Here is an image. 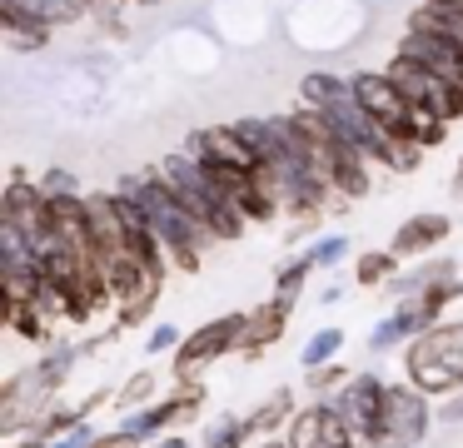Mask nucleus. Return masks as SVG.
<instances>
[{"instance_id":"15","label":"nucleus","mask_w":463,"mask_h":448,"mask_svg":"<svg viewBox=\"0 0 463 448\" xmlns=\"http://www.w3.org/2000/svg\"><path fill=\"white\" fill-rule=\"evenodd\" d=\"M393 55H403V60H413V65H423V70H433V75L458 80L463 85V45H453V40L423 35V30H403Z\"/></svg>"},{"instance_id":"34","label":"nucleus","mask_w":463,"mask_h":448,"mask_svg":"<svg viewBox=\"0 0 463 448\" xmlns=\"http://www.w3.org/2000/svg\"><path fill=\"white\" fill-rule=\"evenodd\" d=\"M339 299H344V289H339V284H329V289L319 294V304H339Z\"/></svg>"},{"instance_id":"38","label":"nucleus","mask_w":463,"mask_h":448,"mask_svg":"<svg viewBox=\"0 0 463 448\" xmlns=\"http://www.w3.org/2000/svg\"><path fill=\"white\" fill-rule=\"evenodd\" d=\"M130 5H140V10H155V5H170V0H130Z\"/></svg>"},{"instance_id":"3","label":"nucleus","mask_w":463,"mask_h":448,"mask_svg":"<svg viewBox=\"0 0 463 448\" xmlns=\"http://www.w3.org/2000/svg\"><path fill=\"white\" fill-rule=\"evenodd\" d=\"M403 378L439 404L463 394V319H443L403 348Z\"/></svg>"},{"instance_id":"27","label":"nucleus","mask_w":463,"mask_h":448,"mask_svg":"<svg viewBox=\"0 0 463 448\" xmlns=\"http://www.w3.org/2000/svg\"><path fill=\"white\" fill-rule=\"evenodd\" d=\"M314 264H319V274H329V269H339L344 259H349V234H324L309 244Z\"/></svg>"},{"instance_id":"33","label":"nucleus","mask_w":463,"mask_h":448,"mask_svg":"<svg viewBox=\"0 0 463 448\" xmlns=\"http://www.w3.org/2000/svg\"><path fill=\"white\" fill-rule=\"evenodd\" d=\"M150 448H194V443H190L184 434H165V438H155Z\"/></svg>"},{"instance_id":"5","label":"nucleus","mask_w":463,"mask_h":448,"mask_svg":"<svg viewBox=\"0 0 463 448\" xmlns=\"http://www.w3.org/2000/svg\"><path fill=\"white\" fill-rule=\"evenodd\" d=\"M433 428V398L413 388L409 378H389V408H383V428L364 448H423Z\"/></svg>"},{"instance_id":"14","label":"nucleus","mask_w":463,"mask_h":448,"mask_svg":"<svg viewBox=\"0 0 463 448\" xmlns=\"http://www.w3.org/2000/svg\"><path fill=\"white\" fill-rule=\"evenodd\" d=\"M449 234H453V219L439 214V209H423V214H409L399 229H393L389 249L403 259V264H409V259H429Z\"/></svg>"},{"instance_id":"35","label":"nucleus","mask_w":463,"mask_h":448,"mask_svg":"<svg viewBox=\"0 0 463 448\" xmlns=\"http://www.w3.org/2000/svg\"><path fill=\"white\" fill-rule=\"evenodd\" d=\"M453 195L463 199V155H458V165H453Z\"/></svg>"},{"instance_id":"37","label":"nucleus","mask_w":463,"mask_h":448,"mask_svg":"<svg viewBox=\"0 0 463 448\" xmlns=\"http://www.w3.org/2000/svg\"><path fill=\"white\" fill-rule=\"evenodd\" d=\"M429 5H443V10H453V15H463V0H429Z\"/></svg>"},{"instance_id":"32","label":"nucleus","mask_w":463,"mask_h":448,"mask_svg":"<svg viewBox=\"0 0 463 448\" xmlns=\"http://www.w3.org/2000/svg\"><path fill=\"white\" fill-rule=\"evenodd\" d=\"M433 418H439V424H458V418H463V394H453V398H439V408H433Z\"/></svg>"},{"instance_id":"10","label":"nucleus","mask_w":463,"mask_h":448,"mask_svg":"<svg viewBox=\"0 0 463 448\" xmlns=\"http://www.w3.org/2000/svg\"><path fill=\"white\" fill-rule=\"evenodd\" d=\"M349 85H354V100L364 105V115H369L373 125L403 129L413 119V100L399 90V80H393L389 70H354Z\"/></svg>"},{"instance_id":"18","label":"nucleus","mask_w":463,"mask_h":448,"mask_svg":"<svg viewBox=\"0 0 463 448\" xmlns=\"http://www.w3.org/2000/svg\"><path fill=\"white\" fill-rule=\"evenodd\" d=\"M294 414H299V394H294L289 384H279L274 394H264L260 404L250 408V418H254V428H260V438H279V428H289Z\"/></svg>"},{"instance_id":"23","label":"nucleus","mask_w":463,"mask_h":448,"mask_svg":"<svg viewBox=\"0 0 463 448\" xmlns=\"http://www.w3.org/2000/svg\"><path fill=\"white\" fill-rule=\"evenodd\" d=\"M319 274V264H314V254L304 249V254H294V259H284L279 269H274V294H284V299H299L304 289H309V279Z\"/></svg>"},{"instance_id":"36","label":"nucleus","mask_w":463,"mask_h":448,"mask_svg":"<svg viewBox=\"0 0 463 448\" xmlns=\"http://www.w3.org/2000/svg\"><path fill=\"white\" fill-rule=\"evenodd\" d=\"M254 448H294V443H289V438H260Z\"/></svg>"},{"instance_id":"22","label":"nucleus","mask_w":463,"mask_h":448,"mask_svg":"<svg viewBox=\"0 0 463 448\" xmlns=\"http://www.w3.org/2000/svg\"><path fill=\"white\" fill-rule=\"evenodd\" d=\"M423 155H429V149L413 145L409 135H393V129H383V145H379V159H373V165L389 169V175H413V169L423 165Z\"/></svg>"},{"instance_id":"25","label":"nucleus","mask_w":463,"mask_h":448,"mask_svg":"<svg viewBox=\"0 0 463 448\" xmlns=\"http://www.w3.org/2000/svg\"><path fill=\"white\" fill-rule=\"evenodd\" d=\"M339 354H344V329H319V334L304 338L299 364H304V368H324V364H334Z\"/></svg>"},{"instance_id":"28","label":"nucleus","mask_w":463,"mask_h":448,"mask_svg":"<svg viewBox=\"0 0 463 448\" xmlns=\"http://www.w3.org/2000/svg\"><path fill=\"white\" fill-rule=\"evenodd\" d=\"M180 344H184V329L180 324H155L150 329V338H145V354L150 358H160V354H180Z\"/></svg>"},{"instance_id":"19","label":"nucleus","mask_w":463,"mask_h":448,"mask_svg":"<svg viewBox=\"0 0 463 448\" xmlns=\"http://www.w3.org/2000/svg\"><path fill=\"white\" fill-rule=\"evenodd\" d=\"M254 443H260V428H254L250 414H220L200 434V448H254Z\"/></svg>"},{"instance_id":"9","label":"nucleus","mask_w":463,"mask_h":448,"mask_svg":"<svg viewBox=\"0 0 463 448\" xmlns=\"http://www.w3.org/2000/svg\"><path fill=\"white\" fill-rule=\"evenodd\" d=\"M284 438H289L294 448H364L359 434L349 428V418L334 408V398H309V404H299V414L284 428Z\"/></svg>"},{"instance_id":"2","label":"nucleus","mask_w":463,"mask_h":448,"mask_svg":"<svg viewBox=\"0 0 463 448\" xmlns=\"http://www.w3.org/2000/svg\"><path fill=\"white\" fill-rule=\"evenodd\" d=\"M160 175L170 179L175 195L194 209V219L210 229L214 244H234V239H244L250 219L234 209V199L224 195V185H220V175H214V169H204L200 159H190L184 149H175V155L160 159Z\"/></svg>"},{"instance_id":"13","label":"nucleus","mask_w":463,"mask_h":448,"mask_svg":"<svg viewBox=\"0 0 463 448\" xmlns=\"http://www.w3.org/2000/svg\"><path fill=\"white\" fill-rule=\"evenodd\" d=\"M299 299H284V294H269L264 304L244 309V334H240V358L244 364H254V358H264L274 344L284 338V329H289V314Z\"/></svg>"},{"instance_id":"11","label":"nucleus","mask_w":463,"mask_h":448,"mask_svg":"<svg viewBox=\"0 0 463 448\" xmlns=\"http://www.w3.org/2000/svg\"><path fill=\"white\" fill-rule=\"evenodd\" d=\"M184 155L200 159L204 169H264L254 145L234 125H204L184 135Z\"/></svg>"},{"instance_id":"24","label":"nucleus","mask_w":463,"mask_h":448,"mask_svg":"<svg viewBox=\"0 0 463 448\" xmlns=\"http://www.w3.org/2000/svg\"><path fill=\"white\" fill-rule=\"evenodd\" d=\"M393 135H409L413 145H423V149H439L443 139H449V119H439L433 110L413 105V119H409L403 129H393Z\"/></svg>"},{"instance_id":"26","label":"nucleus","mask_w":463,"mask_h":448,"mask_svg":"<svg viewBox=\"0 0 463 448\" xmlns=\"http://www.w3.org/2000/svg\"><path fill=\"white\" fill-rule=\"evenodd\" d=\"M349 378H354V368L339 364V358H334V364H324V368H304V388H309V398H334L344 384H349Z\"/></svg>"},{"instance_id":"7","label":"nucleus","mask_w":463,"mask_h":448,"mask_svg":"<svg viewBox=\"0 0 463 448\" xmlns=\"http://www.w3.org/2000/svg\"><path fill=\"white\" fill-rule=\"evenodd\" d=\"M383 70L399 80V90L413 100V105L433 110V115L449 119V125H458V119H463V85H458V80H443V75H433V70L413 65V60H403V55H389V65H383Z\"/></svg>"},{"instance_id":"4","label":"nucleus","mask_w":463,"mask_h":448,"mask_svg":"<svg viewBox=\"0 0 463 448\" xmlns=\"http://www.w3.org/2000/svg\"><path fill=\"white\" fill-rule=\"evenodd\" d=\"M240 334H244V309L240 314L204 319L200 329H190L180 354L170 358V384H204V374H210L220 358L240 354Z\"/></svg>"},{"instance_id":"8","label":"nucleus","mask_w":463,"mask_h":448,"mask_svg":"<svg viewBox=\"0 0 463 448\" xmlns=\"http://www.w3.org/2000/svg\"><path fill=\"white\" fill-rule=\"evenodd\" d=\"M334 408L349 418V428L359 434V443H369L383 428V408H389V378L379 368H359L349 384L334 394Z\"/></svg>"},{"instance_id":"17","label":"nucleus","mask_w":463,"mask_h":448,"mask_svg":"<svg viewBox=\"0 0 463 448\" xmlns=\"http://www.w3.org/2000/svg\"><path fill=\"white\" fill-rule=\"evenodd\" d=\"M0 30H5L11 50H45V45H51V35H55V30L41 25L21 0H0Z\"/></svg>"},{"instance_id":"6","label":"nucleus","mask_w":463,"mask_h":448,"mask_svg":"<svg viewBox=\"0 0 463 448\" xmlns=\"http://www.w3.org/2000/svg\"><path fill=\"white\" fill-rule=\"evenodd\" d=\"M0 219L35 239V249H45L55 239V214H51V195L41 189V179H31L25 169H11L5 195H0Z\"/></svg>"},{"instance_id":"20","label":"nucleus","mask_w":463,"mask_h":448,"mask_svg":"<svg viewBox=\"0 0 463 448\" xmlns=\"http://www.w3.org/2000/svg\"><path fill=\"white\" fill-rule=\"evenodd\" d=\"M399 274H403V259L393 249H364L354 259V284L359 289H389Z\"/></svg>"},{"instance_id":"1","label":"nucleus","mask_w":463,"mask_h":448,"mask_svg":"<svg viewBox=\"0 0 463 448\" xmlns=\"http://www.w3.org/2000/svg\"><path fill=\"white\" fill-rule=\"evenodd\" d=\"M115 189L145 209V219L155 224V234H160L170 264L180 269V274H200L204 249H210L214 239H210V229L194 219V209L175 195V185L160 175V165H155V169H135V175H120V185H115Z\"/></svg>"},{"instance_id":"12","label":"nucleus","mask_w":463,"mask_h":448,"mask_svg":"<svg viewBox=\"0 0 463 448\" xmlns=\"http://www.w3.org/2000/svg\"><path fill=\"white\" fill-rule=\"evenodd\" d=\"M433 324H443V314L429 304V299H399V304L389 309V314L373 324V334H369V348L373 354H393V348H409L419 334H429Z\"/></svg>"},{"instance_id":"30","label":"nucleus","mask_w":463,"mask_h":448,"mask_svg":"<svg viewBox=\"0 0 463 448\" xmlns=\"http://www.w3.org/2000/svg\"><path fill=\"white\" fill-rule=\"evenodd\" d=\"M41 189H45L51 199H61V195H80V179H75L71 169L55 165V169H45V175H41Z\"/></svg>"},{"instance_id":"21","label":"nucleus","mask_w":463,"mask_h":448,"mask_svg":"<svg viewBox=\"0 0 463 448\" xmlns=\"http://www.w3.org/2000/svg\"><path fill=\"white\" fill-rule=\"evenodd\" d=\"M155 398H160V374L155 368H135L130 378H120L115 384V414H140V408H150Z\"/></svg>"},{"instance_id":"31","label":"nucleus","mask_w":463,"mask_h":448,"mask_svg":"<svg viewBox=\"0 0 463 448\" xmlns=\"http://www.w3.org/2000/svg\"><path fill=\"white\" fill-rule=\"evenodd\" d=\"M95 443H100V428H95V424H80V428H71L65 438H55L51 448H95Z\"/></svg>"},{"instance_id":"29","label":"nucleus","mask_w":463,"mask_h":448,"mask_svg":"<svg viewBox=\"0 0 463 448\" xmlns=\"http://www.w3.org/2000/svg\"><path fill=\"white\" fill-rule=\"evenodd\" d=\"M155 304H160V294H150V299H135V304H120L115 309V329H140V324H150V314H155Z\"/></svg>"},{"instance_id":"16","label":"nucleus","mask_w":463,"mask_h":448,"mask_svg":"<svg viewBox=\"0 0 463 448\" xmlns=\"http://www.w3.org/2000/svg\"><path fill=\"white\" fill-rule=\"evenodd\" d=\"M439 284H458V264H453V254H429V259H419L413 269H403V274L389 284V299L393 304H399V299H419V294H429V289H439Z\"/></svg>"}]
</instances>
